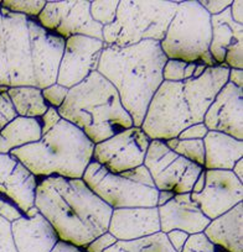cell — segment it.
<instances>
[{"label": "cell", "instance_id": "cell-38", "mask_svg": "<svg viewBox=\"0 0 243 252\" xmlns=\"http://www.w3.org/2000/svg\"><path fill=\"white\" fill-rule=\"evenodd\" d=\"M199 3L210 14V16H215L230 8L232 1L230 0H201Z\"/></svg>", "mask_w": 243, "mask_h": 252}, {"label": "cell", "instance_id": "cell-19", "mask_svg": "<svg viewBox=\"0 0 243 252\" xmlns=\"http://www.w3.org/2000/svg\"><path fill=\"white\" fill-rule=\"evenodd\" d=\"M157 208L162 234H167L171 230H181L190 236L202 234L211 221L191 199L190 193L175 194L166 204Z\"/></svg>", "mask_w": 243, "mask_h": 252}, {"label": "cell", "instance_id": "cell-37", "mask_svg": "<svg viewBox=\"0 0 243 252\" xmlns=\"http://www.w3.org/2000/svg\"><path fill=\"white\" fill-rule=\"evenodd\" d=\"M208 130L203 123L194 124L189 126L185 130H182L179 134L177 139L179 140H203L207 135Z\"/></svg>", "mask_w": 243, "mask_h": 252}, {"label": "cell", "instance_id": "cell-12", "mask_svg": "<svg viewBox=\"0 0 243 252\" xmlns=\"http://www.w3.org/2000/svg\"><path fill=\"white\" fill-rule=\"evenodd\" d=\"M150 141L142 127L132 126L94 145L92 161L112 173L132 171L143 166Z\"/></svg>", "mask_w": 243, "mask_h": 252}, {"label": "cell", "instance_id": "cell-21", "mask_svg": "<svg viewBox=\"0 0 243 252\" xmlns=\"http://www.w3.org/2000/svg\"><path fill=\"white\" fill-rule=\"evenodd\" d=\"M202 234L226 252H243V203L211 220Z\"/></svg>", "mask_w": 243, "mask_h": 252}, {"label": "cell", "instance_id": "cell-10", "mask_svg": "<svg viewBox=\"0 0 243 252\" xmlns=\"http://www.w3.org/2000/svg\"><path fill=\"white\" fill-rule=\"evenodd\" d=\"M143 166L148 169L158 190L174 194L191 193L202 167L193 163L165 145L162 140H152Z\"/></svg>", "mask_w": 243, "mask_h": 252}, {"label": "cell", "instance_id": "cell-5", "mask_svg": "<svg viewBox=\"0 0 243 252\" xmlns=\"http://www.w3.org/2000/svg\"><path fill=\"white\" fill-rule=\"evenodd\" d=\"M94 144L75 125L61 119L39 141L10 154L36 178L80 179L92 162Z\"/></svg>", "mask_w": 243, "mask_h": 252}, {"label": "cell", "instance_id": "cell-11", "mask_svg": "<svg viewBox=\"0 0 243 252\" xmlns=\"http://www.w3.org/2000/svg\"><path fill=\"white\" fill-rule=\"evenodd\" d=\"M36 20L65 41L72 36L103 41V26L92 19L91 1H46Z\"/></svg>", "mask_w": 243, "mask_h": 252}, {"label": "cell", "instance_id": "cell-1", "mask_svg": "<svg viewBox=\"0 0 243 252\" xmlns=\"http://www.w3.org/2000/svg\"><path fill=\"white\" fill-rule=\"evenodd\" d=\"M35 207L52 225L60 241L83 250L108 231L113 209L99 199L83 179H38Z\"/></svg>", "mask_w": 243, "mask_h": 252}, {"label": "cell", "instance_id": "cell-40", "mask_svg": "<svg viewBox=\"0 0 243 252\" xmlns=\"http://www.w3.org/2000/svg\"><path fill=\"white\" fill-rule=\"evenodd\" d=\"M166 235V239L169 241V244L171 245L172 249L176 252H181L182 249L185 247L186 242H188L190 235L186 234V232L181 231V230H171Z\"/></svg>", "mask_w": 243, "mask_h": 252}, {"label": "cell", "instance_id": "cell-4", "mask_svg": "<svg viewBox=\"0 0 243 252\" xmlns=\"http://www.w3.org/2000/svg\"><path fill=\"white\" fill-rule=\"evenodd\" d=\"M57 111L61 119L79 127L94 145L134 126L118 92L97 71L70 89Z\"/></svg>", "mask_w": 243, "mask_h": 252}, {"label": "cell", "instance_id": "cell-32", "mask_svg": "<svg viewBox=\"0 0 243 252\" xmlns=\"http://www.w3.org/2000/svg\"><path fill=\"white\" fill-rule=\"evenodd\" d=\"M69 91L70 89L55 83L52 86L47 87V88L42 89V96L50 108L58 109L64 104V101L66 100Z\"/></svg>", "mask_w": 243, "mask_h": 252}, {"label": "cell", "instance_id": "cell-9", "mask_svg": "<svg viewBox=\"0 0 243 252\" xmlns=\"http://www.w3.org/2000/svg\"><path fill=\"white\" fill-rule=\"evenodd\" d=\"M28 20L0 6V87H36Z\"/></svg>", "mask_w": 243, "mask_h": 252}, {"label": "cell", "instance_id": "cell-44", "mask_svg": "<svg viewBox=\"0 0 243 252\" xmlns=\"http://www.w3.org/2000/svg\"><path fill=\"white\" fill-rule=\"evenodd\" d=\"M52 252H86L84 250L79 249L76 246H72V245L65 244L62 241H58V244L56 245L55 249L52 250Z\"/></svg>", "mask_w": 243, "mask_h": 252}, {"label": "cell", "instance_id": "cell-25", "mask_svg": "<svg viewBox=\"0 0 243 252\" xmlns=\"http://www.w3.org/2000/svg\"><path fill=\"white\" fill-rule=\"evenodd\" d=\"M6 93L16 114L21 118L40 119L50 108L42 96V89L38 87H13L9 88Z\"/></svg>", "mask_w": 243, "mask_h": 252}, {"label": "cell", "instance_id": "cell-7", "mask_svg": "<svg viewBox=\"0 0 243 252\" xmlns=\"http://www.w3.org/2000/svg\"><path fill=\"white\" fill-rule=\"evenodd\" d=\"M211 33V16L200 3L179 1L160 47L167 60L215 67L210 53Z\"/></svg>", "mask_w": 243, "mask_h": 252}, {"label": "cell", "instance_id": "cell-45", "mask_svg": "<svg viewBox=\"0 0 243 252\" xmlns=\"http://www.w3.org/2000/svg\"><path fill=\"white\" fill-rule=\"evenodd\" d=\"M174 193L167 192V190H159L158 193V200H157V207H162V205L166 204L172 197H174Z\"/></svg>", "mask_w": 243, "mask_h": 252}, {"label": "cell", "instance_id": "cell-23", "mask_svg": "<svg viewBox=\"0 0 243 252\" xmlns=\"http://www.w3.org/2000/svg\"><path fill=\"white\" fill-rule=\"evenodd\" d=\"M41 137L40 119L18 116L0 131V154L9 155L14 150L39 141Z\"/></svg>", "mask_w": 243, "mask_h": 252}, {"label": "cell", "instance_id": "cell-36", "mask_svg": "<svg viewBox=\"0 0 243 252\" xmlns=\"http://www.w3.org/2000/svg\"><path fill=\"white\" fill-rule=\"evenodd\" d=\"M117 242V239L113 235L109 234L108 231L102 234L101 236H98L97 239H94L91 244L87 245L84 247V251L86 252H104L109 249V247L113 246Z\"/></svg>", "mask_w": 243, "mask_h": 252}, {"label": "cell", "instance_id": "cell-24", "mask_svg": "<svg viewBox=\"0 0 243 252\" xmlns=\"http://www.w3.org/2000/svg\"><path fill=\"white\" fill-rule=\"evenodd\" d=\"M3 186L9 199L23 214L35 207L38 178L21 163L18 162Z\"/></svg>", "mask_w": 243, "mask_h": 252}, {"label": "cell", "instance_id": "cell-8", "mask_svg": "<svg viewBox=\"0 0 243 252\" xmlns=\"http://www.w3.org/2000/svg\"><path fill=\"white\" fill-rule=\"evenodd\" d=\"M92 192L112 209L157 207L158 190L144 166L112 173L92 161L82 176Z\"/></svg>", "mask_w": 243, "mask_h": 252}, {"label": "cell", "instance_id": "cell-28", "mask_svg": "<svg viewBox=\"0 0 243 252\" xmlns=\"http://www.w3.org/2000/svg\"><path fill=\"white\" fill-rule=\"evenodd\" d=\"M165 145L175 154L189 159L193 163L202 167L205 163V147L202 140H179L177 137L164 141Z\"/></svg>", "mask_w": 243, "mask_h": 252}, {"label": "cell", "instance_id": "cell-39", "mask_svg": "<svg viewBox=\"0 0 243 252\" xmlns=\"http://www.w3.org/2000/svg\"><path fill=\"white\" fill-rule=\"evenodd\" d=\"M61 120V116L58 114L57 109L55 108H48L47 111L43 114L40 118V124H41V130H42V136L45 134H47L51 129H53L56 125L58 124V121Z\"/></svg>", "mask_w": 243, "mask_h": 252}, {"label": "cell", "instance_id": "cell-2", "mask_svg": "<svg viewBox=\"0 0 243 252\" xmlns=\"http://www.w3.org/2000/svg\"><path fill=\"white\" fill-rule=\"evenodd\" d=\"M230 68L207 67L196 78L184 82H162L153 96L142 130L150 140H166L179 136L194 124L202 123L206 110L227 83Z\"/></svg>", "mask_w": 243, "mask_h": 252}, {"label": "cell", "instance_id": "cell-30", "mask_svg": "<svg viewBox=\"0 0 243 252\" xmlns=\"http://www.w3.org/2000/svg\"><path fill=\"white\" fill-rule=\"evenodd\" d=\"M46 1H14V0H5L0 1V6L11 13L20 14L29 19H36L42 11Z\"/></svg>", "mask_w": 243, "mask_h": 252}, {"label": "cell", "instance_id": "cell-35", "mask_svg": "<svg viewBox=\"0 0 243 252\" xmlns=\"http://www.w3.org/2000/svg\"><path fill=\"white\" fill-rule=\"evenodd\" d=\"M0 252H18L11 235V224L0 217Z\"/></svg>", "mask_w": 243, "mask_h": 252}, {"label": "cell", "instance_id": "cell-3", "mask_svg": "<svg viewBox=\"0 0 243 252\" xmlns=\"http://www.w3.org/2000/svg\"><path fill=\"white\" fill-rule=\"evenodd\" d=\"M165 57L160 42L142 41L127 47L104 46L97 72L118 92L122 104L140 127L148 106L164 82Z\"/></svg>", "mask_w": 243, "mask_h": 252}, {"label": "cell", "instance_id": "cell-46", "mask_svg": "<svg viewBox=\"0 0 243 252\" xmlns=\"http://www.w3.org/2000/svg\"><path fill=\"white\" fill-rule=\"evenodd\" d=\"M231 172L235 174V177L241 182V183H243V158L238 159V161L236 162L235 166L231 169Z\"/></svg>", "mask_w": 243, "mask_h": 252}, {"label": "cell", "instance_id": "cell-33", "mask_svg": "<svg viewBox=\"0 0 243 252\" xmlns=\"http://www.w3.org/2000/svg\"><path fill=\"white\" fill-rule=\"evenodd\" d=\"M23 215V213H21L20 210L15 207V204L9 199L5 190H4L3 184H0V217L11 224V222H14L15 220L20 219Z\"/></svg>", "mask_w": 243, "mask_h": 252}, {"label": "cell", "instance_id": "cell-42", "mask_svg": "<svg viewBox=\"0 0 243 252\" xmlns=\"http://www.w3.org/2000/svg\"><path fill=\"white\" fill-rule=\"evenodd\" d=\"M231 18L238 25H243V1L242 0H236L232 1L230 6Z\"/></svg>", "mask_w": 243, "mask_h": 252}, {"label": "cell", "instance_id": "cell-31", "mask_svg": "<svg viewBox=\"0 0 243 252\" xmlns=\"http://www.w3.org/2000/svg\"><path fill=\"white\" fill-rule=\"evenodd\" d=\"M181 252H226L216 245L211 244L203 234L191 235Z\"/></svg>", "mask_w": 243, "mask_h": 252}, {"label": "cell", "instance_id": "cell-17", "mask_svg": "<svg viewBox=\"0 0 243 252\" xmlns=\"http://www.w3.org/2000/svg\"><path fill=\"white\" fill-rule=\"evenodd\" d=\"M210 53L217 66L243 69V25L231 18L230 8L211 16Z\"/></svg>", "mask_w": 243, "mask_h": 252}, {"label": "cell", "instance_id": "cell-27", "mask_svg": "<svg viewBox=\"0 0 243 252\" xmlns=\"http://www.w3.org/2000/svg\"><path fill=\"white\" fill-rule=\"evenodd\" d=\"M207 67L200 63H189L180 60H167L162 68L164 82H184L200 77Z\"/></svg>", "mask_w": 243, "mask_h": 252}, {"label": "cell", "instance_id": "cell-43", "mask_svg": "<svg viewBox=\"0 0 243 252\" xmlns=\"http://www.w3.org/2000/svg\"><path fill=\"white\" fill-rule=\"evenodd\" d=\"M227 82L236 88L243 89V69H230Z\"/></svg>", "mask_w": 243, "mask_h": 252}, {"label": "cell", "instance_id": "cell-29", "mask_svg": "<svg viewBox=\"0 0 243 252\" xmlns=\"http://www.w3.org/2000/svg\"><path fill=\"white\" fill-rule=\"evenodd\" d=\"M119 1H91V16L99 25L108 26L116 20Z\"/></svg>", "mask_w": 243, "mask_h": 252}, {"label": "cell", "instance_id": "cell-15", "mask_svg": "<svg viewBox=\"0 0 243 252\" xmlns=\"http://www.w3.org/2000/svg\"><path fill=\"white\" fill-rule=\"evenodd\" d=\"M190 195L203 215L213 220L243 203V183L231 171L205 169V187Z\"/></svg>", "mask_w": 243, "mask_h": 252}, {"label": "cell", "instance_id": "cell-6", "mask_svg": "<svg viewBox=\"0 0 243 252\" xmlns=\"http://www.w3.org/2000/svg\"><path fill=\"white\" fill-rule=\"evenodd\" d=\"M179 1H119L116 20L103 28L104 46L162 42Z\"/></svg>", "mask_w": 243, "mask_h": 252}, {"label": "cell", "instance_id": "cell-13", "mask_svg": "<svg viewBox=\"0 0 243 252\" xmlns=\"http://www.w3.org/2000/svg\"><path fill=\"white\" fill-rule=\"evenodd\" d=\"M104 42L87 36H72L65 41L56 83L71 89L98 68Z\"/></svg>", "mask_w": 243, "mask_h": 252}, {"label": "cell", "instance_id": "cell-22", "mask_svg": "<svg viewBox=\"0 0 243 252\" xmlns=\"http://www.w3.org/2000/svg\"><path fill=\"white\" fill-rule=\"evenodd\" d=\"M203 169L231 171L238 159L243 158V141L222 132L208 131L205 136Z\"/></svg>", "mask_w": 243, "mask_h": 252}, {"label": "cell", "instance_id": "cell-34", "mask_svg": "<svg viewBox=\"0 0 243 252\" xmlns=\"http://www.w3.org/2000/svg\"><path fill=\"white\" fill-rule=\"evenodd\" d=\"M16 118L18 114L8 93H0V131Z\"/></svg>", "mask_w": 243, "mask_h": 252}, {"label": "cell", "instance_id": "cell-41", "mask_svg": "<svg viewBox=\"0 0 243 252\" xmlns=\"http://www.w3.org/2000/svg\"><path fill=\"white\" fill-rule=\"evenodd\" d=\"M16 164H18V161L15 157H13L11 155L0 154V184H4V182L10 176Z\"/></svg>", "mask_w": 243, "mask_h": 252}, {"label": "cell", "instance_id": "cell-47", "mask_svg": "<svg viewBox=\"0 0 243 252\" xmlns=\"http://www.w3.org/2000/svg\"><path fill=\"white\" fill-rule=\"evenodd\" d=\"M203 187H205V169L201 172L200 176H199V178L196 179V182H195V184H194L191 193H194V194H196V193H200L201 190L203 189Z\"/></svg>", "mask_w": 243, "mask_h": 252}, {"label": "cell", "instance_id": "cell-18", "mask_svg": "<svg viewBox=\"0 0 243 252\" xmlns=\"http://www.w3.org/2000/svg\"><path fill=\"white\" fill-rule=\"evenodd\" d=\"M11 235L18 252H52L60 241L52 225L36 207L11 222Z\"/></svg>", "mask_w": 243, "mask_h": 252}, {"label": "cell", "instance_id": "cell-20", "mask_svg": "<svg viewBox=\"0 0 243 252\" xmlns=\"http://www.w3.org/2000/svg\"><path fill=\"white\" fill-rule=\"evenodd\" d=\"M108 232L117 241H133L160 232L158 208H121L113 209Z\"/></svg>", "mask_w": 243, "mask_h": 252}, {"label": "cell", "instance_id": "cell-14", "mask_svg": "<svg viewBox=\"0 0 243 252\" xmlns=\"http://www.w3.org/2000/svg\"><path fill=\"white\" fill-rule=\"evenodd\" d=\"M28 29L35 86L45 89L56 83L65 40L43 29L36 19H29Z\"/></svg>", "mask_w": 243, "mask_h": 252}, {"label": "cell", "instance_id": "cell-16", "mask_svg": "<svg viewBox=\"0 0 243 252\" xmlns=\"http://www.w3.org/2000/svg\"><path fill=\"white\" fill-rule=\"evenodd\" d=\"M208 131L222 132L243 140V89L226 83L203 116Z\"/></svg>", "mask_w": 243, "mask_h": 252}, {"label": "cell", "instance_id": "cell-26", "mask_svg": "<svg viewBox=\"0 0 243 252\" xmlns=\"http://www.w3.org/2000/svg\"><path fill=\"white\" fill-rule=\"evenodd\" d=\"M104 252H176L162 231L133 241H117Z\"/></svg>", "mask_w": 243, "mask_h": 252}]
</instances>
